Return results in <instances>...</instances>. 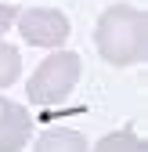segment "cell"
<instances>
[{
    "label": "cell",
    "instance_id": "obj_8",
    "mask_svg": "<svg viewBox=\"0 0 148 152\" xmlns=\"http://www.w3.org/2000/svg\"><path fill=\"white\" fill-rule=\"evenodd\" d=\"M15 18H18V11H15L11 4H0V36H4V33L15 26Z\"/></svg>",
    "mask_w": 148,
    "mask_h": 152
},
{
    "label": "cell",
    "instance_id": "obj_7",
    "mask_svg": "<svg viewBox=\"0 0 148 152\" xmlns=\"http://www.w3.org/2000/svg\"><path fill=\"white\" fill-rule=\"evenodd\" d=\"M18 76H22V58L11 44L0 40V87H11Z\"/></svg>",
    "mask_w": 148,
    "mask_h": 152
},
{
    "label": "cell",
    "instance_id": "obj_2",
    "mask_svg": "<svg viewBox=\"0 0 148 152\" xmlns=\"http://www.w3.org/2000/svg\"><path fill=\"white\" fill-rule=\"evenodd\" d=\"M80 76H83V62H80V54L76 51H54L47 54V58L33 69L29 76V105H62L72 87L80 83Z\"/></svg>",
    "mask_w": 148,
    "mask_h": 152
},
{
    "label": "cell",
    "instance_id": "obj_6",
    "mask_svg": "<svg viewBox=\"0 0 148 152\" xmlns=\"http://www.w3.org/2000/svg\"><path fill=\"white\" fill-rule=\"evenodd\" d=\"M90 152H148L144 141L134 134L130 127H123V130H112V134H105Z\"/></svg>",
    "mask_w": 148,
    "mask_h": 152
},
{
    "label": "cell",
    "instance_id": "obj_5",
    "mask_svg": "<svg viewBox=\"0 0 148 152\" xmlns=\"http://www.w3.org/2000/svg\"><path fill=\"white\" fill-rule=\"evenodd\" d=\"M33 152H90L87 148V138L80 130H69V127H51L47 134L36 138Z\"/></svg>",
    "mask_w": 148,
    "mask_h": 152
},
{
    "label": "cell",
    "instance_id": "obj_3",
    "mask_svg": "<svg viewBox=\"0 0 148 152\" xmlns=\"http://www.w3.org/2000/svg\"><path fill=\"white\" fill-rule=\"evenodd\" d=\"M15 26L22 33V40H29L33 47H62L72 29L65 11L58 7H25V11H18Z\"/></svg>",
    "mask_w": 148,
    "mask_h": 152
},
{
    "label": "cell",
    "instance_id": "obj_4",
    "mask_svg": "<svg viewBox=\"0 0 148 152\" xmlns=\"http://www.w3.org/2000/svg\"><path fill=\"white\" fill-rule=\"evenodd\" d=\"M33 134V112L18 102H0V152H22Z\"/></svg>",
    "mask_w": 148,
    "mask_h": 152
},
{
    "label": "cell",
    "instance_id": "obj_1",
    "mask_svg": "<svg viewBox=\"0 0 148 152\" xmlns=\"http://www.w3.org/2000/svg\"><path fill=\"white\" fill-rule=\"evenodd\" d=\"M94 47L108 65H137L148 58V15L134 4L105 7L94 29Z\"/></svg>",
    "mask_w": 148,
    "mask_h": 152
}]
</instances>
